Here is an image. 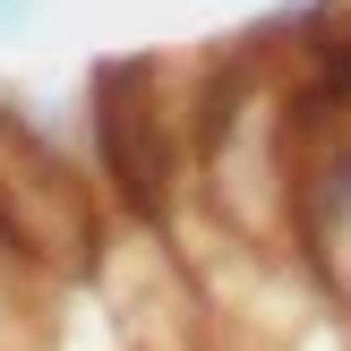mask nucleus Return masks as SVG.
I'll use <instances>...</instances> for the list:
<instances>
[{"instance_id": "1", "label": "nucleus", "mask_w": 351, "mask_h": 351, "mask_svg": "<svg viewBox=\"0 0 351 351\" xmlns=\"http://www.w3.org/2000/svg\"><path fill=\"white\" fill-rule=\"evenodd\" d=\"M43 9H51V0H0V34H26Z\"/></svg>"}]
</instances>
